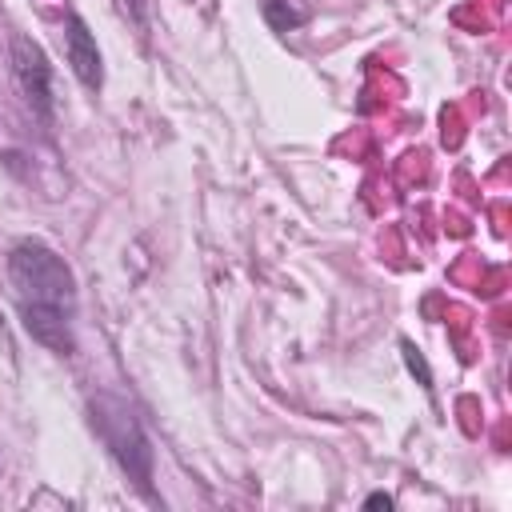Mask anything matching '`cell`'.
Wrapping results in <instances>:
<instances>
[{
    "mask_svg": "<svg viewBox=\"0 0 512 512\" xmlns=\"http://www.w3.org/2000/svg\"><path fill=\"white\" fill-rule=\"evenodd\" d=\"M8 280L16 288V308H52L76 316V276L68 260L44 240H16L8 252Z\"/></svg>",
    "mask_w": 512,
    "mask_h": 512,
    "instance_id": "obj_1",
    "label": "cell"
},
{
    "mask_svg": "<svg viewBox=\"0 0 512 512\" xmlns=\"http://www.w3.org/2000/svg\"><path fill=\"white\" fill-rule=\"evenodd\" d=\"M88 416H92V428H96V436L104 440L108 456L116 460V468H120L144 496H152V460H156V456H152V440H148L144 424L136 420V412H132L120 396L100 392V396L88 400Z\"/></svg>",
    "mask_w": 512,
    "mask_h": 512,
    "instance_id": "obj_2",
    "label": "cell"
},
{
    "mask_svg": "<svg viewBox=\"0 0 512 512\" xmlns=\"http://www.w3.org/2000/svg\"><path fill=\"white\" fill-rule=\"evenodd\" d=\"M12 76H16V88L24 96V104L32 108V116L40 124H52V112H56V100H52V64L44 56V48L32 40V36H12Z\"/></svg>",
    "mask_w": 512,
    "mask_h": 512,
    "instance_id": "obj_3",
    "label": "cell"
},
{
    "mask_svg": "<svg viewBox=\"0 0 512 512\" xmlns=\"http://www.w3.org/2000/svg\"><path fill=\"white\" fill-rule=\"evenodd\" d=\"M64 52H68V64H72L76 80L84 88L100 92V84H104V60H100L96 36H92V28L84 24L80 12H68L64 16Z\"/></svg>",
    "mask_w": 512,
    "mask_h": 512,
    "instance_id": "obj_4",
    "label": "cell"
},
{
    "mask_svg": "<svg viewBox=\"0 0 512 512\" xmlns=\"http://www.w3.org/2000/svg\"><path fill=\"white\" fill-rule=\"evenodd\" d=\"M260 12L272 32H296L300 24H308V12L296 8L292 0H260Z\"/></svg>",
    "mask_w": 512,
    "mask_h": 512,
    "instance_id": "obj_5",
    "label": "cell"
},
{
    "mask_svg": "<svg viewBox=\"0 0 512 512\" xmlns=\"http://www.w3.org/2000/svg\"><path fill=\"white\" fill-rule=\"evenodd\" d=\"M400 356H404V368L416 376V384H420L424 392H432V368H428V360L420 356V348H416L412 340H400Z\"/></svg>",
    "mask_w": 512,
    "mask_h": 512,
    "instance_id": "obj_6",
    "label": "cell"
},
{
    "mask_svg": "<svg viewBox=\"0 0 512 512\" xmlns=\"http://www.w3.org/2000/svg\"><path fill=\"white\" fill-rule=\"evenodd\" d=\"M364 508H384V512H388V508H392V496H388V492H368V496H364Z\"/></svg>",
    "mask_w": 512,
    "mask_h": 512,
    "instance_id": "obj_7",
    "label": "cell"
},
{
    "mask_svg": "<svg viewBox=\"0 0 512 512\" xmlns=\"http://www.w3.org/2000/svg\"><path fill=\"white\" fill-rule=\"evenodd\" d=\"M124 4H128L132 20H136V24H144V0H124Z\"/></svg>",
    "mask_w": 512,
    "mask_h": 512,
    "instance_id": "obj_8",
    "label": "cell"
}]
</instances>
